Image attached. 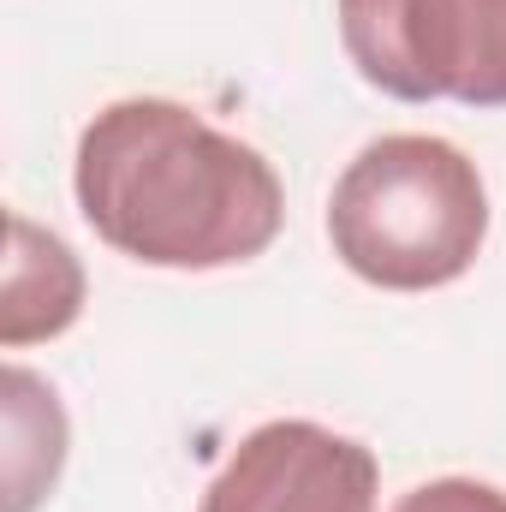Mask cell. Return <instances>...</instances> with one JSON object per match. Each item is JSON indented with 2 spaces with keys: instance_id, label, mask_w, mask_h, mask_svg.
I'll list each match as a JSON object with an SVG mask.
<instances>
[{
  "instance_id": "1",
  "label": "cell",
  "mask_w": 506,
  "mask_h": 512,
  "mask_svg": "<svg viewBox=\"0 0 506 512\" xmlns=\"http://www.w3.org/2000/svg\"><path fill=\"white\" fill-rule=\"evenodd\" d=\"M72 191L96 239L149 268L251 262L286 221L274 167L167 96L102 108L78 137Z\"/></svg>"
},
{
  "instance_id": "2",
  "label": "cell",
  "mask_w": 506,
  "mask_h": 512,
  "mask_svg": "<svg viewBox=\"0 0 506 512\" xmlns=\"http://www.w3.org/2000/svg\"><path fill=\"white\" fill-rule=\"evenodd\" d=\"M334 256L387 292L459 280L489 239V191L477 161L423 131H393L358 149L328 197Z\"/></svg>"
},
{
  "instance_id": "3",
  "label": "cell",
  "mask_w": 506,
  "mask_h": 512,
  "mask_svg": "<svg viewBox=\"0 0 506 512\" xmlns=\"http://www.w3.org/2000/svg\"><path fill=\"white\" fill-rule=\"evenodd\" d=\"M340 42L393 102L506 108V0H340Z\"/></svg>"
},
{
  "instance_id": "4",
  "label": "cell",
  "mask_w": 506,
  "mask_h": 512,
  "mask_svg": "<svg viewBox=\"0 0 506 512\" xmlns=\"http://www.w3.org/2000/svg\"><path fill=\"white\" fill-rule=\"evenodd\" d=\"M197 512H376V453L304 417L251 429Z\"/></svg>"
},
{
  "instance_id": "5",
  "label": "cell",
  "mask_w": 506,
  "mask_h": 512,
  "mask_svg": "<svg viewBox=\"0 0 506 512\" xmlns=\"http://www.w3.org/2000/svg\"><path fill=\"white\" fill-rule=\"evenodd\" d=\"M84 310V268L66 239L36 227L30 215L6 221V280H0V346L54 340Z\"/></svg>"
},
{
  "instance_id": "6",
  "label": "cell",
  "mask_w": 506,
  "mask_h": 512,
  "mask_svg": "<svg viewBox=\"0 0 506 512\" xmlns=\"http://www.w3.org/2000/svg\"><path fill=\"white\" fill-rule=\"evenodd\" d=\"M0 393H6V507L0 512H36L66 465V411L54 387L18 364L0 376Z\"/></svg>"
},
{
  "instance_id": "7",
  "label": "cell",
  "mask_w": 506,
  "mask_h": 512,
  "mask_svg": "<svg viewBox=\"0 0 506 512\" xmlns=\"http://www.w3.org/2000/svg\"><path fill=\"white\" fill-rule=\"evenodd\" d=\"M393 512H506V489L477 483V477H435V483H417L411 495H399Z\"/></svg>"
}]
</instances>
